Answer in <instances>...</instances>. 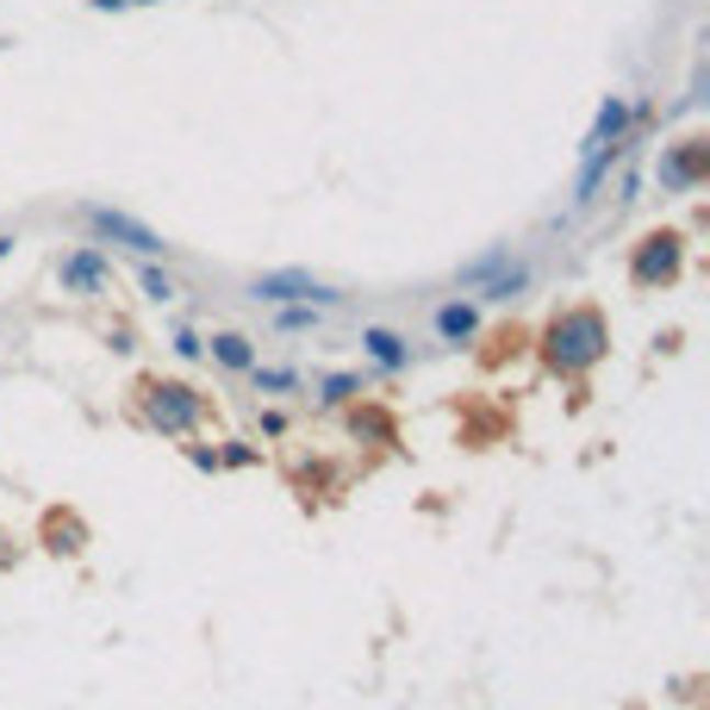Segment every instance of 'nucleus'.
Wrapping results in <instances>:
<instances>
[{
	"label": "nucleus",
	"mask_w": 710,
	"mask_h": 710,
	"mask_svg": "<svg viewBox=\"0 0 710 710\" xmlns=\"http://www.w3.org/2000/svg\"><path fill=\"white\" fill-rule=\"evenodd\" d=\"M218 467H256V442H218Z\"/></svg>",
	"instance_id": "nucleus-23"
},
{
	"label": "nucleus",
	"mask_w": 710,
	"mask_h": 710,
	"mask_svg": "<svg viewBox=\"0 0 710 710\" xmlns=\"http://www.w3.org/2000/svg\"><path fill=\"white\" fill-rule=\"evenodd\" d=\"M635 132V100L630 94H605L598 100V119H593V132L579 137V156H593L605 150V144H623V137Z\"/></svg>",
	"instance_id": "nucleus-11"
},
{
	"label": "nucleus",
	"mask_w": 710,
	"mask_h": 710,
	"mask_svg": "<svg viewBox=\"0 0 710 710\" xmlns=\"http://www.w3.org/2000/svg\"><path fill=\"white\" fill-rule=\"evenodd\" d=\"M617 200H623V206H630V200H642V174H635V169H623V181H617Z\"/></svg>",
	"instance_id": "nucleus-26"
},
{
	"label": "nucleus",
	"mask_w": 710,
	"mask_h": 710,
	"mask_svg": "<svg viewBox=\"0 0 710 710\" xmlns=\"http://www.w3.org/2000/svg\"><path fill=\"white\" fill-rule=\"evenodd\" d=\"M244 381H250L256 393H269V399H274V393H300V386H306V374H300V368H288V362H281V368H262V362H256Z\"/></svg>",
	"instance_id": "nucleus-19"
},
{
	"label": "nucleus",
	"mask_w": 710,
	"mask_h": 710,
	"mask_svg": "<svg viewBox=\"0 0 710 710\" xmlns=\"http://www.w3.org/2000/svg\"><path fill=\"white\" fill-rule=\"evenodd\" d=\"M430 330H437V343L442 349H467V343H481V330H486V306L481 300H442V306H430Z\"/></svg>",
	"instance_id": "nucleus-9"
},
{
	"label": "nucleus",
	"mask_w": 710,
	"mask_h": 710,
	"mask_svg": "<svg viewBox=\"0 0 710 710\" xmlns=\"http://www.w3.org/2000/svg\"><path fill=\"white\" fill-rule=\"evenodd\" d=\"M169 349H174V362H206V337L193 325H174L169 330Z\"/></svg>",
	"instance_id": "nucleus-20"
},
{
	"label": "nucleus",
	"mask_w": 710,
	"mask_h": 710,
	"mask_svg": "<svg viewBox=\"0 0 710 710\" xmlns=\"http://www.w3.org/2000/svg\"><path fill=\"white\" fill-rule=\"evenodd\" d=\"M88 13H137V7H162V0H81Z\"/></svg>",
	"instance_id": "nucleus-25"
},
{
	"label": "nucleus",
	"mask_w": 710,
	"mask_h": 710,
	"mask_svg": "<svg viewBox=\"0 0 710 710\" xmlns=\"http://www.w3.org/2000/svg\"><path fill=\"white\" fill-rule=\"evenodd\" d=\"M362 356H368V368H374L381 381H399V374H412V362H418L412 337L393 330V325H362Z\"/></svg>",
	"instance_id": "nucleus-10"
},
{
	"label": "nucleus",
	"mask_w": 710,
	"mask_h": 710,
	"mask_svg": "<svg viewBox=\"0 0 710 710\" xmlns=\"http://www.w3.org/2000/svg\"><path fill=\"white\" fill-rule=\"evenodd\" d=\"M537 356L555 381H586V374L611 356V318H605V306H593V300L561 306L555 318L537 330Z\"/></svg>",
	"instance_id": "nucleus-1"
},
{
	"label": "nucleus",
	"mask_w": 710,
	"mask_h": 710,
	"mask_svg": "<svg viewBox=\"0 0 710 710\" xmlns=\"http://www.w3.org/2000/svg\"><path fill=\"white\" fill-rule=\"evenodd\" d=\"M20 250V230H0V256H13Z\"/></svg>",
	"instance_id": "nucleus-28"
},
{
	"label": "nucleus",
	"mask_w": 710,
	"mask_h": 710,
	"mask_svg": "<svg viewBox=\"0 0 710 710\" xmlns=\"http://www.w3.org/2000/svg\"><path fill=\"white\" fill-rule=\"evenodd\" d=\"M106 343H113V356H132V330H125V325H119V330H106Z\"/></svg>",
	"instance_id": "nucleus-27"
},
{
	"label": "nucleus",
	"mask_w": 710,
	"mask_h": 710,
	"mask_svg": "<svg viewBox=\"0 0 710 710\" xmlns=\"http://www.w3.org/2000/svg\"><path fill=\"white\" fill-rule=\"evenodd\" d=\"M530 281H537V269H530L523 256H511L493 281H481V288H474V300H481V306H511V300H523V293H530Z\"/></svg>",
	"instance_id": "nucleus-14"
},
{
	"label": "nucleus",
	"mask_w": 710,
	"mask_h": 710,
	"mask_svg": "<svg viewBox=\"0 0 710 710\" xmlns=\"http://www.w3.org/2000/svg\"><path fill=\"white\" fill-rule=\"evenodd\" d=\"M635 156V132L623 137V144H605V150H593V156H579V174H574V212H586V206H598V193L611 188V174L623 169Z\"/></svg>",
	"instance_id": "nucleus-8"
},
{
	"label": "nucleus",
	"mask_w": 710,
	"mask_h": 710,
	"mask_svg": "<svg viewBox=\"0 0 710 710\" xmlns=\"http://www.w3.org/2000/svg\"><path fill=\"white\" fill-rule=\"evenodd\" d=\"M349 437L356 442H381V449H393L399 442V418L393 412H381V405H368V399H349Z\"/></svg>",
	"instance_id": "nucleus-15"
},
{
	"label": "nucleus",
	"mask_w": 710,
	"mask_h": 710,
	"mask_svg": "<svg viewBox=\"0 0 710 710\" xmlns=\"http://www.w3.org/2000/svg\"><path fill=\"white\" fill-rule=\"evenodd\" d=\"M256 430H262V437H288V430H293V418L269 405V412H256Z\"/></svg>",
	"instance_id": "nucleus-24"
},
{
	"label": "nucleus",
	"mask_w": 710,
	"mask_h": 710,
	"mask_svg": "<svg viewBox=\"0 0 710 710\" xmlns=\"http://www.w3.org/2000/svg\"><path fill=\"white\" fill-rule=\"evenodd\" d=\"M679 274H686V230H642L630 244V288L635 293H667L679 288Z\"/></svg>",
	"instance_id": "nucleus-4"
},
{
	"label": "nucleus",
	"mask_w": 710,
	"mask_h": 710,
	"mask_svg": "<svg viewBox=\"0 0 710 710\" xmlns=\"http://www.w3.org/2000/svg\"><path fill=\"white\" fill-rule=\"evenodd\" d=\"M57 288L76 293V300H100V293L113 288V256L106 244H76V250L57 256Z\"/></svg>",
	"instance_id": "nucleus-7"
},
{
	"label": "nucleus",
	"mask_w": 710,
	"mask_h": 710,
	"mask_svg": "<svg viewBox=\"0 0 710 710\" xmlns=\"http://www.w3.org/2000/svg\"><path fill=\"white\" fill-rule=\"evenodd\" d=\"M705 181H710V137L705 132H686V137H673V144H661V156H654V188H661V200L698 193Z\"/></svg>",
	"instance_id": "nucleus-5"
},
{
	"label": "nucleus",
	"mask_w": 710,
	"mask_h": 710,
	"mask_svg": "<svg viewBox=\"0 0 710 710\" xmlns=\"http://www.w3.org/2000/svg\"><path fill=\"white\" fill-rule=\"evenodd\" d=\"M76 218H81V230H88V244H113V250L150 256V262H162V256L174 250V244H169L156 225H144L137 212L106 206V200H88V206H76Z\"/></svg>",
	"instance_id": "nucleus-3"
},
{
	"label": "nucleus",
	"mask_w": 710,
	"mask_h": 710,
	"mask_svg": "<svg viewBox=\"0 0 710 710\" xmlns=\"http://www.w3.org/2000/svg\"><path fill=\"white\" fill-rule=\"evenodd\" d=\"M312 330H325V306H306V300L274 306V337H312Z\"/></svg>",
	"instance_id": "nucleus-17"
},
{
	"label": "nucleus",
	"mask_w": 710,
	"mask_h": 710,
	"mask_svg": "<svg viewBox=\"0 0 710 710\" xmlns=\"http://www.w3.org/2000/svg\"><path fill=\"white\" fill-rule=\"evenodd\" d=\"M137 293L150 300V306H169L174 293H181V281H174L162 262H150V256H137Z\"/></svg>",
	"instance_id": "nucleus-18"
},
{
	"label": "nucleus",
	"mask_w": 710,
	"mask_h": 710,
	"mask_svg": "<svg viewBox=\"0 0 710 710\" xmlns=\"http://www.w3.org/2000/svg\"><path fill=\"white\" fill-rule=\"evenodd\" d=\"M181 455H188L200 474H218V442H181Z\"/></svg>",
	"instance_id": "nucleus-22"
},
{
	"label": "nucleus",
	"mask_w": 710,
	"mask_h": 710,
	"mask_svg": "<svg viewBox=\"0 0 710 710\" xmlns=\"http://www.w3.org/2000/svg\"><path fill=\"white\" fill-rule=\"evenodd\" d=\"M132 399H137V424L156 430V437H193L212 418V393H200L193 381H174V374H144L132 386Z\"/></svg>",
	"instance_id": "nucleus-2"
},
{
	"label": "nucleus",
	"mask_w": 710,
	"mask_h": 710,
	"mask_svg": "<svg viewBox=\"0 0 710 710\" xmlns=\"http://www.w3.org/2000/svg\"><path fill=\"white\" fill-rule=\"evenodd\" d=\"M505 262H511V244H486L481 256H467V262L455 269V288H461V293H474L481 281H493V274H499Z\"/></svg>",
	"instance_id": "nucleus-16"
},
{
	"label": "nucleus",
	"mask_w": 710,
	"mask_h": 710,
	"mask_svg": "<svg viewBox=\"0 0 710 710\" xmlns=\"http://www.w3.org/2000/svg\"><path fill=\"white\" fill-rule=\"evenodd\" d=\"M374 381H381L374 368H337V374H318V381H312V405H325V412H343V405H349V399H362Z\"/></svg>",
	"instance_id": "nucleus-12"
},
{
	"label": "nucleus",
	"mask_w": 710,
	"mask_h": 710,
	"mask_svg": "<svg viewBox=\"0 0 710 710\" xmlns=\"http://www.w3.org/2000/svg\"><path fill=\"white\" fill-rule=\"evenodd\" d=\"M44 530H50V549H57V555H81V530L69 518H50Z\"/></svg>",
	"instance_id": "nucleus-21"
},
{
	"label": "nucleus",
	"mask_w": 710,
	"mask_h": 710,
	"mask_svg": "<svg viewBox=\"0 0 710 710\" xmlns=\"http://www.w3.org/2000/svg\"><path fill=\"white\" fill-rule=\"evenodd\" d=\"M256 300V306H293V300H306V306H343V288H330V281H318V274H306V269H262L244 288Z\"/></svg>",
	"instance_id": "nucleus-6"
},
{
	"label": "nucleus",
	"mask_w": 710,
	"mask_h": 710,
	"mask_svg": "<svg viewBox=\"0 0 710 710\" xmlns=\"http://www.w3.org/2000/svg\"><path fill=\"white\" fill-rule=\"evenodd\" d=\"M206 362L225 368V374H250V368L262 362V349H256L250 330H212V337H206Z\"/></svg>",
	"instance_id": "nucleus-13"
}]
</instances>
